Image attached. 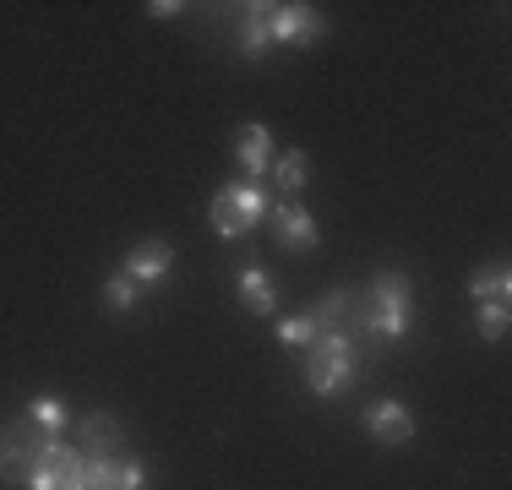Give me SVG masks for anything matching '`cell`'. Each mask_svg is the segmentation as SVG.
Wrapping results in <instances>:
<instances>
[{"mask_svg":"<svg viewBox=\"0 0 512 490\" xmlns=\"http://www.w3.org/2000/svg\"><path fill=\"white\" fill-rule=\"evenodd\" d=\"M360 382V343L349 333H322L306 349V387L316 398H333V392Z\"/></svg>","mask_w":512,"mask_h":490,"instance_id":"cell-2","label":"cell"},{"mask_svg":"<svg viewBox=\"0 0 512 490\" xmlns=\"http://www.w3.org/2000/svg\"><path fill=\"white\" fill-rule=\"evenodd\" d=\"M469 294L474 300H507L512 294V267L507 262H485L469 273Z\"/></svg>","mask_w":512,"mask_h":490,"instance_id":"cell-16","label":"cell"},{"mask_svg":"<svg viewBox=\"0 0 512 490\" xmlns=\"http://www.w3.org/2000/svg\"><path fill=\"white\" fill-rule=\"evenodd\" d=\"M262 213H267V191L256 180H229V186H218L213 207H207V224H213L218 240H240L262 224Z\"/></svg>","mask_w":512,"mask_h":490,"instance_id":"cell-3","label":"cell"},{"mask_svg":"<svg viewBox=\"0 0 512 490\" xmlns=\"http://www.w3.org/2000/svg\"><path fill=\"white\" fill-rule=\"evenodd\" d=\"M235 164H240V175L246 180H262L267 169H273V131L267 126H240L235 131Z\"/></svg>","mask_w":512,"mask_h":490,"instance_id":"cell-12","label":"cell"},{"mask_svg":"<svg viewBox=\"0 0 512 490\" xmlns=\"http://www.w3.org/2000/svg\"><path fill=\"white\" fill-rule=\"evenodd\" d=\"M22 490H88V458L77 447H66L60 436H50Z\"/></svg>","mask_w":512,"mask_h":490,"instance_id":"cell-4","label":"cell"},{"mask_svg":"<svg viewBox=\"0 0 512 490\" xmlns=\"http://www.w3.org/2000/svg\"><path fill=\"white\" fill-rule=\"evenodd\" d=\"M278 338L295 343V349H311V343H316V322L306 311H300V316H278Z\"/></svg>","mask_w":512,"mask_h":490,"instance_id":"cell-20","label":"cell"},{"mask_svg":"<svg viewBox=\"0 0 512 490\" xmlns=\"http://www.w3.org/2000/svg\"><path fill=\"white\" fill-rule=\"evenodd\" d=\"M115 273H126L137 289H164L169 278H175V245H169V240H158V235L137 240V245L126 251V262L115 267Z\"/></svg>","mask_w":512,"mask_h":490,"instance_id":"cell-6","label":"cell"},{"mask_svg":"<svg viewBox=\"0 0 512 490\" xmlns=\"http://www.w3.org/2000/svg\"><path fill=\"white\" fill-rule=\"evenodd\" d=\"M229 28H235V49L246 60H262L273 39H267V6L262 0H246V6H229Z\"/></svg>","mask_w":512,"mask_h":490,"instance_id":"cell-10","label":"cell"},{"mask_svg":"<svg viewBox=\"0 0 512 490\" xmlns=\"http://www.w3.org/2000/svg\"><path fill=\"white\" fill-rule=\"evenodd\" d=\"M88 490H148V469L137 458H88Z\"/></svg>","mask_w":512,"mask_h":490,"instance_id":"cell-11","label":"cell"},{"mask_svg":"<svg viewBox=\"0 0 512 490\" xmlns=\"http://www.w3.org/2000/svg\"><path fill=\"white\" fill-rule=\"evenodd\" d=\"M360 425L371 441H382V447H409L414 441V414L404 409L398 398H376L360 409Z\"/></svg>","mask_w":512,"mask_h":490,"instance_id":"cell-8","label":"cell"},{"mask_svg":"<svg viewBox=\"0 0 512 490\" xmlns=\"http://www.w3.org/2000/svg\"><path fill=\"white\" fill-rule=\"evenodd\" d=\"M273 213V240L284 245V251H295V256H311L316 245H322V229H316V218L306 213V207H295V202H278V207H267Z\"/></svg>","mask_w":512,"mask_h":490,"instance_id":"cell-9","label":"cell"},{"mask_svg":"<svg viewBox=\"0 0 512 490\" xmlns=\"http://www.w3.org/2000/svg\"><path fill=\"white\" fill-rule=\"evenodd\" d=\"M414 327V284L404 267H382L365 289H349V311H344V333L349 338H371V343H404Z\"/></svg>","mask_w":512,"mask_h":490,"instance_id":"cell-1","label":"cell"},{"mask_svg":"<svg viewBox=\"0 0 512 490\" xmlns=\"http://www.w3.org/2000/svg\"><path fill=\"white\" fill-rule=\"evenodd\" d=\"M273 186L284 191V196H300V191L311 186V153H306V147H295V153L273 158Z\"/></svg>","mask_w":512,"mask_h":490,"instance_id":"cell-15","label":"cell"},{"mask_svg":"<svg viewBox=\"0 0 512 490\" xmlns=\"http://www.w3.org/2000/svg\"><path fill=\"white\" fill-rule=\"evenodd\" d=\"M82 447H88V458H115V447H126V425H120V414H88L82 420Z\"/></svg>","mask_w":512,"mask_h":490,"instance_id":"cell-14","label":"cell"},{"mask_svg":"<svg viewBox=\"0 0 512 490\" xmlns=\"http://www.w3.org/2000/svg\"><path fill=\"white\" fill-rule=\"evenodd\" d=\"M327 33V17L316 6H300V0H289V6H267V39L273 44H289V49H306Z\"/></svg>","mask_w":512,"mask_h":490,"instance_id":"cell-7","label":"cell"},{"mask_svg":"<svg viewBox=\"0 0 512 490\" xmlns=\"http://www.w3.org/2000/svg\"><path fill=\"white\" fill-rule=\"evenodd\" d=\"M153 17H180V11H186V6H180V0H153Z\"/></svg>","mask_w":512,"mask_h":490,"instance_id":"cell-21","label":"cell"},{"mask_svg":"<svg viewBox=\"0 0 512 490\" xmlns=\"http://www.w3.org/2000/svg\"><path fill=\"white\" fill-rule=\"evenodd\" d=\"M137 300H142V289L131 284L126 273H109V278H104V311L126 316V311H137Z\"/></svg>","mask_w":512,"mask_h":490,"instance_id":"cell-19","label":"cell"},{"mask_svg":"<svg viewBox=\"0 0 512 490\" xmlns=\"http://www.w3.org/2000/svg\"><path fill=\"white\" fill-rule=\"evenodd\" d=\"M44 441H50V436H44L28 414L0 425V480H11V485L28 480L33 463H39V452H44Z\"/></svg>","mask_w":512,"mask_h":490,"instance_id":"cell-5","label":"cell"},{"mask_svg":"<svg viewBox=\"0 0 512 490\" xmlns=\"http://www.w3.org/2000/svg\"><path fill=\"white\" fill-rule=\"evenodd\" d=\"M235 289H240V305H246L251 316H273L278 311V289H273V278H267V267L262 262H246L235 273Z\"/></svg>","mask_w":512,"mask_h":490,"instance_id":"cell-13","label":"cell"},{"mask_svg":"<svg viewBox=\"0 0 512 490\" xmlns=\"http://www.w3.org/2000/svg\"><path fill=\"white\" fill-rule=\"evenodd\" d=\"M28 420L39 425L44 436H60V425L71 420V414H66V398H55V392H39V398L28 403Z\"/></svg>","mask_w":512,"mask_h":490,"instance_id":"cell-17","label":"cell"},{"mask_svg":"<svg viewBox=\"0 0 512 490\" xmlns=\"http://www.w3.org/2000/svg\"><path fill=\"white\" fill-rule=\"evenodd\" d=\"M507 322H512L507 300H480V311H474V333H480L485 343H502L507 338Z\"/></svg>","mask_w":512,"mask_h":490,"instance_id":"cell-18","label":"cell"}]
</instances>
